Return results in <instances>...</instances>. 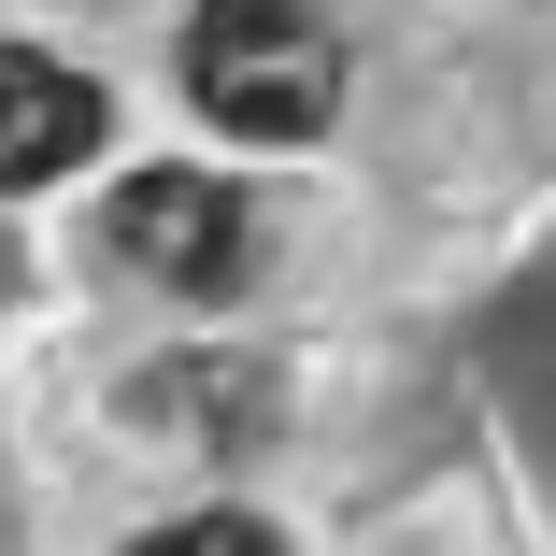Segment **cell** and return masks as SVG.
<instances>
[{
  "instance_id": "obj_1",
  "label": "cell",
  "mask_w": 556,
  "mask_h": 556,
  "mask_svg": "<svg viewBox=\"0 0 556 556\" xmlns=\"http://www.w3.org/2000/svg\"><path fill=\"white\" fill-rule=\"evenodd\" d=\"M186 100L229 143H314L328 115H343V43L314 29V0H200Z\"/></svg>"
},
{
  "instance_id": "obj_2",
  "label": "cell",
  "mask_w": 556,
  "mask_h": 556,
  "mask_svg": "<svg viewBox=\"0 0 556 556\" xmlns=\"http://www.w3.org/2000/svg\"><path fill=\"white\" fill-rule=\"evenodd\" d=\"M243 243H257V200L229 172H129L115 186V257L157 271V286H186V300H229L257 271Z\"/></svg>"
},
{
  "instance_id": "obj_3",
  "label": "cell",
  "mask_w": 556,
  "mask_h": 556,
  "mask_svg": "<svg viewBox=\"0 0 556 556\" xmlns=\"http://www.w3.org/2000/svg\"><path fill=\"white\" fill-rule=\"evenodd\" d=\"M100 129H115V100H100L72 58L0 43V186H58V172H86Z\"/></svg>"
},
{
  "instance_id": "obj_4",
  "label": "cell",
  "mask_w": 556,
  "mask_h": 556,
  "mask_svg": "<svg viewBox=\"0 0 556 556\" xmlns=\"http://www.w3.org/2000/svg\"><path fill=\"white\" fill-rule=\"evenodd\" d=\"M129 556H286V542H271L257 514H172V528H157V542H129Z\"/></svg>"
},
{
  "instance_id": "obj_5",
  "label": "cell",
  "mask_w": 556,
  "mask_h": 556,
  "mask_svg": "<svg viewBox=\"0 0 556 556\" xmlns=\"http://www.w3.org/2000/svg\"><path fill=\"white\" fill-rule=\"evenodd\" d=\"M0 286H15V257H0Z\"/></svg>"
}]
</instances>
